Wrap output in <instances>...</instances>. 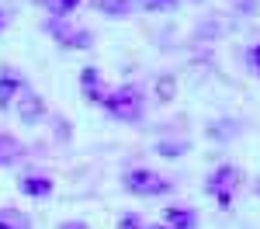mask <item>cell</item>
I'll list each match as a JSON object with an SVG mask.
<instances>
[{"label": "cell", "instance_id": "6da1fadb", "mask_svg": "<svg viewBox=\"0 0 260 229\" xmlns=\"http://www.w3.org/2000/svg\"><path fill=\"white\" fill-rule=\"evenodd\" d=\"M101 104L121 118V122H136L142 115V101H139V90H132V87H118V90H111V94H101Z\"/></svg>", "mask_w": 260, "mask_h": 229}, {"label": "cell", "instance_id": "7a4b0ae2", "mask_svg": "<svg viewBox=\"0 0 260 229\" xmlns=\"http://www.w3.org/2000/svg\"><path fill=\"white\" fill-rule=\"evenodd\" d=\"M205 187H208V194H212L222 208H229L233 205V191L240 187V170H236V167H219V170L208 177Z\"/></svg>", "mask_w": 260, "mask_h": 229}, {"label": "cell", "instance_id": "3957f363", "mask_svg": "<svg viewBox=\"0 0 260 229\" xmlns=\"http://www.w3.org/2000/svg\"><path fill=\"white\" fill-rule=\"evenodd\" d=\"M125 187H128L132 194H142V198H153V194L170 191V184L163 181L160 174H153V170H128V174H125Z\"/></svg>", "mask_w": 260, "mask_h": 229}, {"label": "cell", "instance_id": "277c9868", "mask_svg": "<svg viewBox=\"0 0 260 229\" xmlns=\"http://www.w3.org/2000/svg\"><path fill=\"white\" fill-rule=\"evenodd\" d=\"M14 94H24V80L7 66V70H0V108H11Z\"/></svg>", "mask_w": 260, "mask_h": 229}, {"label": "cell", "instance_id": "5b68a950", "mask_svg": "<svg viewBox=\"0 0 260 229\" xmlns=\"http://www.w3.org/2000/svg\"><path fill=\"white\" fill-rule=\"evenodd\" d=\"M18 187H21V194H31V198H45V194H52V181H49V177H42V174L21 177Z\"/></svg>", "mask_w": 260, "mask_h": 229}, {"label": "cell", "instance_id": "8992f818", "mask_svg": "<svg viewBox=\"0 0 260 229\" xmlns=\"http://www.w3.org/2000/svg\"><path fill=\"white\" fill-rule=\"evenodd\" d=\"M167 222L170 229H194V212H187V208H167Z\"/></svg>", "mask_w": 260, "mask_h": 229}, {"label": "cell", "instance_id": "52a82bcc", "mask_svg": "<svg viewBox=\"0 0 260 229\" xmlns=\"http://www.w3.org/2000/svg\"><path fill=\"white\" fill-rule=\"evenodd\" d=\"M0 229H28V219L14 208H0Z\"/></svg>", "mask_w": 260, "mask_h": 229}, {"label": "cell", "instance_id": "ba28073f", "mask_svg": "<svg viewBox=\"0 0 260 229\" xmlns=\"http://www.w3.org/2000/svg\"><path fill=\"white\" fill-rule=\"evenodd\" d=\"M39 115H42V97L28 94V97L21 101V118H24V122H35Z\"/></svg>", "mask_w": 260, "mask_h": 229}, {"label": "cell", "instance_id": "9c48e42d", "mask_svg": "<svg viewBox=\"0 0 260 229\" xmlns=\"http://www.w3.org/2000/svg\"><path fill=\"white\" fill-rule=\"evenodd\" d=\"M174 90H177L174 77H163V80L156 83V94H160V101H174Z\"/></svg>", "mask_w": 260, "mask_h": 229}, {"label": "cell", "instance_id": "30bf717a", "mask_svg": "<svg viewBox=\"0 0 260 229\" xmlns=\"http://www.w3.org/2000/svg\"><path fill=\"white\" fill-rule=\"evenodd\" d=\"M45 4L52 7V14H70V11H73L80 0H45Z\"/></svg>", "mask_w": 260, "mask_h": 229}, {"label": "cell", "instance_id": "8fae6325", "mask_svg": "<svg viewBox=\"0 0 260 229\" xmlns=\"http://www.w3.org/2000/svg\"><path fill=\"white\" fill-rule=\"evenodd\" d=\"M146 11H170V7H177V0H139Z\"/></svg>", "mask_w": 260, "mask_h": 229}, {"label": "cell", "instance_id": "7c38bea8", "mask_svg": "<svg viewBox=\"0 0 260 229\" xmlns=\"http://www.w3.org/2000/svg\"><path fill=\"white\" fill-rule=\"evenodd\" d=\"M104 11H115V14H125L128 11V0H101Z\"/></svg>", "mask_w": 260, "mask_h": 229}, {"label": "cell", "instance_id": "4fadbf2b", "mask_svg": "<svg viewBox=\"0 0 260 229\" xmlns=\"http://www.w3.org/2000/svg\"><path fill=\"white\" fill-rule=\"evenodd\" d=\"M118 229H142V226H139V219H136V215H121Z\"/></svg>", "mask_w": 260, "mask_h": 229}, {"label": "cell", "instance_id": "5bb4252c", "mask_svg": "<svg viewBox=\"0 0 260 229\" xmlns=\"http://www.w3.org/2000/svg\"><path fill=\"white\" fill-rule=\"evenodd\" d=\"M4 24H7V14H4V11H0V31H4Z\"/></svg>", "mask_w": 260, "mask_h": 229}, {"label": "cell", "instance_id": "9a60e30c", "mask_svg": "<svg viewBox=\"0 0 260 229\" xmlns=\"http://www.w3.org/2000/svg\"><path fill=\"white\" fill-rule=\"evenodd\" d=\"M62 229H83V226H77V222H66V226H62Z\"/></svg>", "mask_w": 260, "mask_h": 229}, {"label": "cell", "instance_id": "2e32d148", "mask_svg": "<svg viewBox=\"0 0 260 229\" xmlns=\"http://www.w3.org/2000/svg\"><path fill=\"white\" fill-rule=\"evenodd\" d=\"M149 229H170V226H149Z\"/></svg>", "mask_w": 260, "mask_h": 229}, {"label": "cell", "instance_id": "e0dca14e", "mask_svg": "<svg viewBox=\"0 0 260 229\" xmlns=\"http://www.w3.org/2000/svg\"><path fill=\"white\" fill-rule=\"evenodd\" d=\"M257 62H260V49H257Z\"/></svg>", "mask_w": 260, "mask_h": 229}]
</instances>
